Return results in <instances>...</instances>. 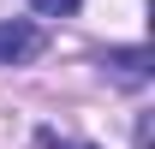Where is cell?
<instances>
[{
	"mask_svg": "<svg viewBox=\"0 0 155 149\" xmlns=\"http://www.w3.org/2000/svg\"><path fill=\"white\" fill-rule=\"evenodd\" d=\"M78 149H90V143H78Z\"/></svg>",
	"mask_w": 155,
	"mask_h": 149,
	"instance_id": "obj_4",
	"label": "cell"
},
{
	"mask_svg": "<svg viewBox=\"0 0 155 149\" xmlns=\"http://www.w3.org/2000/svg\"><path fill=\"white\" fill-rule=\"evenodd\" d=\"M101 66H107L119 84H149V48H114Z\"/></svg>",
	"mask_w": 155,
	"mask_h": 149,
	"instance_id": "obj_2",
	"label": "cell"
},
{
	"mask_svg": "<svg viewBox=\"0 0 155 149\" xmlns=\"http://www.w3.org/2000/svg\"><path fill=\"white\" fill-rule=\"evenodd\" d=\"M30 6H36L42 18H72V12L84 6V0H30Z\"/></svg>",
	"mask_w": 155,
	"mask_h": 149,
	"instance_id": "obj_3",
	"label": "cell"
},
{
	"mask_svg": "<svg viewBox=\"0 0 155 149\" xmlns=\"http://www.w3.org/2000/svg\"><path fill=\"white\" fill-rule=\"evenodd\" d=\"M42 48H48V36H42L36 24H24V18L0 24V66H24V60H36Z\"/></svg>",
	"mask_w": 155,
	"mask_h": 149,
	"instance_id": "obj_1",
	"label": "cell"
}]
</instances>
